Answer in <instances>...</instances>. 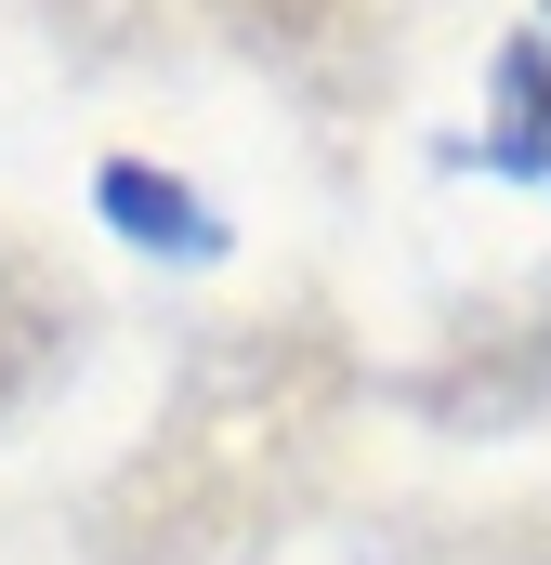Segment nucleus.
Returning <instances> with one entry per match:
<instances>
[{"label": "nucleus", "instance_id": "nucleus-1", "mask_svg": "<svg viewBox=\"0 0 551 565\" xmlns=\"http://www.w3.org/2000/svg\"><path fill=\"white\" fill-rule=\"evenodd\" d=\"M342 422H355V342L328 316L210 329L197 369L171 382L158 434L93 500V553L106 565H237L328 487Z\"/></svg>", "mask_w": 551, "mask_h": 565}, {"label": "nucleus", "instance_id": "nucleus-2", "mask_svg": "<svg viewBox=\"0 0 551 565\" xmlns=\"http://www.w3.org/2000/svg\"><path fill=\"white\" fill-rule=\"evenodd\" d=\"M551 395V289L499 302V316H460V342L420 369V408L433 422H512Z\"/></svg>", "mask_w": 551, "mask_h": 565}, {"label": "nucleus", "instance_id": "nucleus-3", "mask_svg": "<svg viewBox=\"0 0 551 565\" xmlns=\"http://www.w3.org/2000/svg\"><path fill=\"white\" fill-rule=\"evenodd\" d=\"M93 198H106V224L144 237V250H184V264H197V250H224L210 198H197V184H171V171H144V158H106V184H93Z\"/></svg>", "mask_w": 551, "mask_h": 565}, {"label": "nucleus", "instance_id": "nucleus-4", "mask_svg": "<svg viewBox=\"0 0 551 565\" xmlns=\"http://www.w3.org/2000/svg\"><path fill=\"white\" fill-rule=\"evenodd\" d=\"M53 355H66V289H53V264H26V250L0 237V408H13Z\"/></svg>", "mask_w": 551, "mask_h": 565}, {"label": "nucleus", "instance_id": "nucleus-5", "mask_svg": "<svg viewBox=\"0 0 551 565\" xmlns=\"http://www.w3.org/2000/svg\"><path fill=\"white\" fill-rule=\"evenodd\" d=\"M499 171H551V40H512L499 53Z\"/></svg>", "mask_w": 551, "mask_h": 565}, {"label": "nucleus", "instance_id": "nucleus-6", "mask_svg": "<svg viewBox=\"0 0 551 565\" xmlns=\"http://www.w3.org/2000/svg\"><path fill=\"white\" fill-rule=\"evenodd\" d=\"M237 40H263V53H328V40H355V13L368 0H210Z\"/></svg>", "mask_w": 551, "mask_h": 565}, {"label": "nucleus", "instance_id": "nucleus-7", "mask_svg": "<svg viewBox=\"0 0 551 565\" xmlns=\"http://www.w3.org/2000/svg\"><path fill=\"white\" fill-rule=\"evenodd\" d=\"M539 13H551V0H539Z\"/></svg>", "mask_w": 551, "mask_h": 565}]
</instances>
